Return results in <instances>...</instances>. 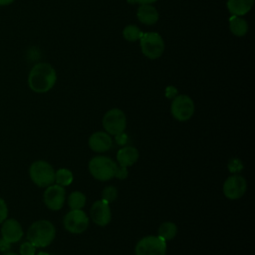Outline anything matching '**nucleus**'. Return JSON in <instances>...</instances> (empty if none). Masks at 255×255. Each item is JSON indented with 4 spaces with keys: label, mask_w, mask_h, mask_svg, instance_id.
<instances>
[{
    "label": "nucleus",
    "mask_w": 255,
    "mask_h": 255,
    "mask_svg": "<svg viewBox=\"0 0 255 255\" xmlns=\"http://www.w3.org/2000/svg\"><path fill=\"white\" fill-rule=\"evenodd\" d=\"M57 81L55 69L48 63L36 64L30 71L28 76V85L35 93H47L50 91Z\"/></svg>",
    "instance_id": "obj_1"
},
{
    "label": "nucleus",
    "mask_w": 255,
    "mask_h": 255,
    "mask_svg": "<svg viewBox=\"0 0 255 255\" xmlns=\"http://www.w3.org/2000/svg\"><path fill=\"white\" fill-rule=\"evenodd\" d=\"M56 237V228L54 224L46 219H40L33 222L27 230V239L36 248H45L49 246Z\"/></svg>",
    "instance_id": "obj_2"
},
{
    "label": "nucleus",
    "mask_w": 255,
    "mask_h": 255,
    "mask_svg": "<svg viewBox=\"0 0 255 255\" xmlns=\"http://www.w3.org/2000/svg\"><path fill=\"white\" fill-rule=\"evenodd\" d=\"M89 171L91 175L100 181H108L115 177L117 163L105 155H96L89 162Z\"/></svg>",
    "instance_id": "obj_3"
},
{
    "label": "nucleus",
    "mask_w": 255,
    "mask_h": 255,
    "mask_svg": "<svg viewBox=\"0 0 255 255\" xmlns=\"http://www.w3.org/2000/svg\"><path fill=\"white\" fill-rule=\"evenodd\" d=\"M31 180L39 187H48L55 182V170L46 160H36L29 167Z\"/></svg>",
    "instance_id": "obj_4"
},
{
    "label": "nucleus",
    "mask_w": 255,
    "mask_h": 255,
    "mask_svg": "<svg viewBox=\"0 0 255 255\" xmlns=\"http://www.w3.org/2000/svg\"><path fill=\"white\" fill-rule=\"evenodd\" d=\"M135 255H166V241L159 236L147 235L137 241Z\"/></svg>",
    "instance_id": "obj_5"
},
{
    "label": "nucleus",
    "mask_w": 255,
    "mask_h": 255,
    "mask_svg": "<svg viewBox=\"0 0 255 255\" xmlns=\"http://www.w3.org/2000/svg\"><path fill=\"white\" fill-rule=\"evenodd\" d=\"M103 127L110 135H118L127 128V118L120 109H111L103 117Z\"/></svg>",
    "instance_id": "obj_6"
},
{
    "label": "nucleus",
    "mask_w": 255,
    "mask_h": 255,
    "mask_svg": "<svg viewBox=\"0 0 255 255\" xmlns=\"http://www.w3.org/2000/svg\"><path fill=\"white\" fill-rule=\"evenodd\" d=\"M140 41V49L144 56L149 59L159 58L164 50V43L161 36L155 32L142 34Z\"/></svg>",
    "instance_id": "obj_7"
},
{
    "label": "nucleus",
    "mask_w": 255,
    "mask_h": 255,
    "mask_svg": "<svg viewBox=\"0 0 255 255\" xmlns=\"http://www.w3.org/2000/svg\"><path fill=\"white\" fill-rule=\"evenodd\" d=\"M89 217L82 209H71L63 219L65 229L73 234L85 232L89 226Z\"/></svg>",
    "instance_id": "obj_8"
},
{
    "label": "nucleus",
    "mask_w": 255,
    "mask_h": 255,
    "mask_svg": "<svg viewBox=\"0 0 255 255\" xmlns=\"http://www.w3.org/2000/svg\"><path fill=\"white\" fill-rule=\"evenodd\" d=\"M170 112L175 120L179 122L188 121L194 114V103L186 95L176 96L171 102Z\"/></svg>",
    "instance_id": "obj_9"
},
{
    "label": "nucleus",
    "mask_w": 255,
    "mask_h": 255,
    "mask_svg": "<svg viewBox=\"0 0 255 255\" xmlns=\"http://www.w3.org/2000/svg\"><path fill=\"white\" fill-rule=\"evenodd\" d=\"M222 189L226 198L231 200L239 199L247 190V181L243 176L233 174L227 177V179L224 181Z\"/></svg>",
    "instance_id": "obj_10"
},
{
    "label": "nucleus",
    "mask_w": 255,
    "mask_h": 255,
    "mask_svg": "<svg viewBox=\"0 0 255 255\" xmlns=\"http://www.w3.org/2000/svg\"><path fill=\"white\" fill-rule=\"evenodd\" d=\"M44 203L45 205L54 211L60 210L65 203L66 199V190L65 187L59 185V184H51L48 187H46L44 191Z\"/></svg>",
    "instance_id": "obj_11"
},
{
    "label": "nucleus",
    "mask_w": 255,
    "mask_h": 255,
    "mask_svg": "<svg viewBox=\"0 0 255 255\" xmlns=\"http://www.w3.org/2000/svg\"><path fill=\"white\" fill-rule=\"evenodd\" d=\"M90 217L98 226H107L112 219L110 203L103 199L95 201L90 209Z\"/></svg>",
    "instance_id": "obj_12"
},
{
    "label": "nucleus",
    "mask_w": 255,
    "mask_h": 255,
    "mask_svg": "<svg viewBox=\"0 0 255 255\" xmlns=\"http://www.w3.org/2000/svg\"><path fill=\"white\" fill-rule=\"evenodd\" d=\"M1 224V236L6 242L17 243L23 237L22 226L15 218H6Z\"/></svg>",
    "instance_id": "obj_13"
},
{
    "label": "nucleus",
    "mask_w": 255,
    "mask_h": 255,
    "mask_svg": "<svg viewBox=\"0 0 255 255\" xmlns=\"http://www.w3.org/2000/svg\"><path fill=\"white\" fill-rule=\"evenodd\" d=\"M89 146L95 152H105L113 145L112 135L106 131H96L89 138Z\"/></svg>",
    "instance_id": "obj_14"
},
{
    "label": "nucleus",
    "mask_w": 255,
    "mask_h": 255,
    "mask_svg": "<svg viewBox=\"0 0 255 255\" xmlns=\"http://www.w3.org/2000/svg\"><path fill=\"white\" fill-rule=\"evenodd\" d=\"M138 150L131 145H127L120 148L117 152V161L120 166L128 167L133 165L138 159Z\"/></svg>",
    "instance_id": "obj_15"
},
{
    "label": "nucleus",
    "mask_w": 255,
    "mask_h": 255,
    "mask_svg": "<svg viewBox=\"0 0 255 255\" xmlns=\"http://www.w3.org/2000/svg\"><path fill=\"white\" fill-rule=\"evenodd\" d=\"M137 19L146 25H152L158 20V13L156 9L150 4H141L136 12Z\"/></svg>",
    "instance_id": "obj_16"
},
{
    "label": "nucleus",
    "mask_w": 255,
    "mask_h": 255,
    "mask_svg": "<svg viewBox=\"0 0 255 255\" xmlns=\"http://www.w3.org/2000/svg\"><path fill=\"white\" fill-rule=\"evenodd\" d=\"M253 3L254 0H227V8L231 14L242 16L250 11Z\"/></svg>",
    "instance_id": "obj_17"
},
{
    "label": "nucleus",
    "mask_w": 255,
    "mask_h": 255,
    "mask_svg": "<svg viewBox=\"0 0 255 255\" xmlns=\"http://www.w3.org/2000/svg\"><path fill=\"white\" fill-rule=\"evenodd\" d=\"M177 234V226L171 221H165L161 223L157 230V236L162 238L164 241L172 240Z\"/></svg>",
    "instance_id": "obj_18"
},
{
    "label": "nucleus",
    "mask_w": 255,
    "mask_h": 255,
    "mask_svg": "<svg viewBox=\"0 0 255 255\" xmlns=\"http://www.w3.org/2000/svg\"><path fill=\"white\" fill-rule=\"evenodd\" d=\"M229 27H230V31L235 36H238V37L244 36L248 31L247 22L243 18H240L239 16H235V15H233L230 18Z\"/></svg>",
    "instance_id": "obj_19"
},
{
    "label": "nucleus",
    "mask_w": 255,
    "mask_h": 255,
    "mask_svg": "<svg viewBox=\"0 0 255 255\" xmlns=\"http://www.w3.org/2000/svg\"><path fill=\"white\" fill-rule=\"evenodd\" d=\"M74 180V175L72 171L68 168H59L55 171V182L63 187L70 185Z\"/></svg>",
    "instance_id": "obj_20"
},
{
    "label": "nucleus",
    "mask_w": 255,
    "mask_h": 255,
    "mask_svg": "<svg viewBox=\"0 0 255 255\" xmlns=\"http://www.w3.org/2000/svg\"><path fill=\"white\" fill-rule=\"evenodd\" d=\"M86 195L81 191H73L68 197V205L71 209H82L86 204Z\"/></svg>",
    "instance_id": "obj_21"
},
{
    "label": "nucleus",
    "mask_w": 255,
    "mask_h": 255,
    "mask_svg": "<svg viewBox=\"0 0 255 255\" xmlns=\"http://www.w3.org/2000/svg\"><path fill=\"white\" fill-rule=\"evenodd\" d=\"M142 34L143 33L141 32V30L135 25H128L125 27L123 31L124 38L129 42H134L136 40H139Z\"/></svg>",
    "instance_id": "obj_22"
},
{
    "label": "nucleus",
    "mask_w": 255,
    "mask_h": 255,
    "mask_svg": "<svg viewBox=\"0 0 255 255\" xmlns=\"http://www.w3.org/2000/svg\"><path fill=\"white\" fill-rule=\"evenodd\" d=\"M117 196H118V190L113 185H109L105 187L104 190L102 191V199L107 201L108 203H111L114 200H116Z\"/></svg>",
    "instance_id": "obj_23"
},
{
    "label": "nucleus",
    "mask_w": 255,
    "mask_h": 255,
    "mask_svg": "<svg viewBox=\"0 0 255 255\" xmlns=\"http://www.w3.org/2000/svg\"><path fill=\"white\" fill-rule=\"evenodd\" d=\"M20 255H35L36 247L29 241L23 242L20 245Z\"/></svg>",
    "instance_id": "obj_24"
},
{
    "label": "nucleus",
    "mask_w": 255,
    "mask_h": 255,
    "mask_svg": "<svg viewBox=\"0 0 255 255\" xmlns=\"http://www.w3.org/2000/svg\"><path fill=\"white\" fill-rule=\"evenodd\" d=\"M242 168H243V165H242V162L240 159L233 158L228 163V169L230 170V172L235 173V172L240 171Z\"/></svg>",
    "instance_id": "obj_25"
},
{
    "label": "nucleus",
    "mask_w": 255,
    "mask_h": 255,
    "mask_svg": "<svg viewBox=\"0 0 255 255\" xmlns=\"http://www.w3.org/2000/svg\"><path fill=\"white\" fill-rule=\"evenodd\" d=\"M8 216V207L5 200L0 197V224L7 218Z\"/></svg>",
    "instance_id": "obj_26"
},
{
    "label": "nucleus",
    "mask_w": 255,
    "mask_h": 255,
    "mask_svg": "<svg viewBox=\"0 0 255 255\" xmlns=\"http://www.w3.org/2000/svg\"><path fill=\"white\" fill-rule=\"evenodd\" d=\"M128 167H124V166H118L116 173H115V177L119 178V179H125L128 176Z\"/></svg>",
    "instance_id": "obj_27"
},
{
    "label": "nucleus",
    "mask_w": 255,
    "mask_h": 255,
    "mask_svg": "<svg viewBox=\"0 0 255 255\" xmlns=\"http://www.w3.org/2000/svg\"><path fill=\"white\" fill-rule=\"evenodd\" d=\"M10 246H11V244H10V243L6 242V241H5V240H3L2 238L0 239V251H1V252L9 251Z\"/></svg>",
    "instance_id": "obj_28"
},
{
    "label": "nucleus",
    "mask_w": 255,
    "mask_h": 255,
    "mask_svg": "<svg viewBox=\"0 0 255 255\" xmlns=\"http://www.w3.org/2000/svg\"><path fill=\"white\" fill-rule=\"evenodd\" d=\"M176 94H177L176 89H174L173 87H167V89H166V97L167 98H174Z\"/></svg>",
    "instance_id": "obj_29"
},
{
    "label": "nucleus",
    "mask_w": 255,
    "mask_h": 255,
    "mask_svg": "<svg viewBox=\"0 0 255 255\" xmlns=\"http://www.w3.org/2000/svg\"><path fill=\"white\" fill-rule=\"evenodd\" d=\"M155 1H157V0H135V2H137L139 4H151Z\"/></svg>",
    "instance_id": "obj_30"
},
{
    "label": "nucleus",
    "mask_w": 255,
    "mask_h": 255,
    "mask_svg": "<svg viewBox=\"0 0 255 255\" xmlns=\"http://www.w3.org/2000/svg\"><path fill=\"white\" fill-rule=\"evenodd\" d=\"M14 0H0V5L1 6H5V5H9L13 2Z\"/></svg>",
    "instance_id": "obj_31"
},
{
    "label": "nucleus",
    "mask_w": 255,
    "mask_h": 255,
    "mask_svg": "<svg viewBox=\"0 0 255 255\" xmlns=\"http://www.w3.org/2000/svg\"><path fill=\"white\" fill-rule=\"evenodd\" d=\"M3 255H20V254L15 253V252H12V251H6V252H4Z\"/></svg>",
    "instance_id": "obj_32"
},
{
    "label": "nucleus",
    "mask_w": 255,
    "mask_h": 255,
    "mask_svg": "<svg viewBox=\"0 0 255 255\" xmlns=\"http://www.w3.org/2000/svg\"><path fill=\"white\" fill-rule=\"evenodd\" d=\"M37 255H49L48 253H46V252H43V251H41V252H39Z\"/></svg>",
    "instance_id": "obj_33"
}]
</instances>
